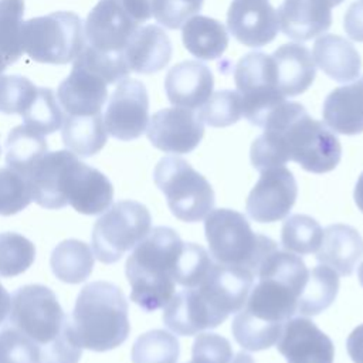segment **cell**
Listing matches in <instances>:
<instances>
[{
    "instance_id": "obj_1",
    "label": "cell",
    "mask_w": 363,
    "mask_h": 363,
    "mask_svg": "<svg viewBox=\"0 0 363 363\" xmlns=\"http://www.w3.org/2000/svg\"><path fill=\"white\" fill-rule=\"evenodd\" d=\"M308 268L296 254L274 251L258 269V282L237 312L231 330L240 346L258 352L274 346L284 325L298 311Z\"/></svg>"
},
{
    "instance_id": "obj_2",
    "label": "cell",
    "mask_w": 363,
    "mask_h": 363,
    "mask_svg": "<svg viewBox=\"0 0 363 363\" xmlns=\"http://www.w3.org/2000/svg\"><path fill=\"white\" fill-rule=\"evenodd\" d=\"M264 133L251 145V163L262 172L296 162L312 173L333 170L342 146L332 129L313 118L298 102H282L267 119Z\"/></svg>"
},
{
    "instance_id": "obj_3",
    "label": "cell",
    "mask_w": 363,
    "mask_h": 363,
    "mask_svg": "<svg viewBox=\"0 0 363 363\" xmlns=\"http://www.w3.org/2000/svg\"><path fill=\"white\" fill-rule=\"evenodd\" d=\"M183 247L179 234L169 227L150 228L126 259L130 299L150 312L163 308L174 295V272Z\"/></svg>"
},
{
    "instance_id": "obj_4",
    "label": "cell",
    "mask_w": 363,
    "mask_h": 363,
    "mask_svg": "<svg viewBox=\"0 0 363 363\" xmlns=\"http://www.w3.org/2000/svg\"><path fill=\"white\" fill-rule=\"evenodd\" d=\"M69 322L72 335L82 349H115L128 339L130 329L126 298L111 282H91L78 294Z\"/></svg>"
},
{
    "instance_id": "obj_5",
    "label": "cell",
    "mask_w": 363,
    "mask_h": 363,
    "mask_svg": "<svg viewBox=\"0 0 363 363\" xmlns=\"http://www.w3.org/2000/svg\"><path fill=\"white\" fill-rule=\"evenodd\" d=\"M204 220L210 255L218 264L241 267L257 277L267 257L278 250L275 241L254 233L247 218L235 210H211Z\"/></svg>"
},
{
    "instance_id": "obj_6",
    "label": "cell",
    "mask_w": 363,
    "mask_h": 363,
    "mask_svg": "<svg viewBox=\"0 0 363 363\" xmlns=\"http://www.w3.org/2000/svg\"><path fill=\"white\" fill-rule=\"evenodd\" d=\"M21 43L24 52L37 62L67 64L85 44L82 21L71 11L30 18L23 21Z\"/></svg>"
},
{
    "instance_id": "obj_7",
    "label": "cell",
    "mask_w": 363,
    "mask_h": 363,
    "mask_svg": "<svg viewBox=\"0 0 363 363\" xmlns=\"http://www.w3.org/2000/svg\"><path fill=\"white\" fill-rule=\"evenodd\" d=\"M153 179L166 196L170 211L182 221H200L214 207L211 184L182 157L166 156L160 159L155 167Z\"/></svg>"
},
{
    "instance_id": "obj_8",
    "label": "cell",
    "mask_w": 363,
    "mask_h": 363,
    "mask_svg": "<svg viewBox=\"0 0 363 363\" xmlns=\"http://www.w3.org/2000/svg\"><path fill=\"white\" fill-rule=\"evenodd\" d=\"M9 322L35 343L38 353L71 328L69 316L62 311L54 292L38 284L21 286L11 295Z\"/></svg>"
},
{
    "instance_id": "obj_9",
    "label": "cell",
    "mask_w": 363,
    "mask_h": 363,
    "mask_svg": "<svg viewBox=\"0 0 363 363\" xmlns=\"http://www.w3.org/2000/svg\"><path fill=\"white\" fill-rule=\"evenodd\" d=\"M150 227V213L142 203L122 200L109 206L92 228L95 258L104 264L119 261L147 235Z\"/></svg>"
},
{
    "instance_id": "obj_10",
    "label": "cell",
    "mask_w": 363,
    "mask_h": 363,
    "mask_svg": "<svg viewBox=\"0 0 363 363\" xmlns=\"http://www.w3.org/2000/svg\"><path fill=\"white\" fill-rule=\"evenodd\" d=\"M234 79L241 98V115L245 119L264 128L268 116L285 102L275 82V72L271 55L250 52L235 65Z\"/></svg>"
},
{
    "instance_id": "obj_11",
    "label": "cell",
    "mask_w": 363,
    "mask_h": 363,
    "mask_svg": "<svg viewBox=\"0 0 363 363\" xmlns=\"http://www.w3.org/2000/svg\"><path fill=\"white\" fill-rule=\"evenodd\" d=\"M254 278L250 271L241 267L213 264L206 278L193 288L204 305L213 328H217L245 305L254 286Z\"/></svg>"
},
{
    "instance_id": "obj_12",
    "label": "cell",
    "mask_w": 363,
    "mask_h": 363,
    "mask_svg": "<svg viewBox=\"0 0 363 363\" xmlns=\"http://www.w3.org/2000/svg\"><path fill=\"white\" fill-rule=\"evenodd\" d=\"M65 166L60 190L67 204L86 216L104 213L113 199V187L108 177L98 169L81 162L75 153L69 156Z\"/></svg>"
},
{
    "instance_id": "obj_13",
    "label": "cell",
    "mask_w": 363,
    "mask_h": 363,
    "mask_svg": "<svg viewBox=\"0 0 363 363\" xmlns=\"http://www.w3.org/2000/svg\"><path fill=\"white\" fill-rule=\"evenodd\" d=\"M149 123V98L146 86L138 81L122 79L104 113L106 132L119 140L139 138Z\"/></svg>"
},
{
    "instance_id": "obj_14",
    "label": "cell",
    "mask_w": 363,
    "mask_h": 363,
    "mask_svg": "<svg viewBox=\"0 0 363 363\" xmlns=\"http://www.w3.org/2000/svg\"><path fill=\"white\" fill-rule=\"evenodd\" d=\"M296 196V182L285 166L265 169L248 194L247 213L258 223L279 221L289 214Z\"/></svg>"
},
{
    "instance_id": "obj_15",
    "label": "cell",
    "mask_w": 363,
    "mask_h": 363,
    "mask_svg": "<svg viewBox=\"0 0 363 363\" xmlns=\"http://www.w3.org/2000/svg\"><path fill=\"white\" fill-rule=\"evenodd\" d=\"M138 28L139 23L128 13L122 0H99L84 26L85 44L104 52H123Z\"/></svg>"
},
{
    "instance_id": "obj_16",
    "label": "cell",
    "mask_w": 363,
    "mask_h": 363,
    "mask_svg": "<svg viewBox=\"0 0 363 363\" xmlns=\"http://www.w3.org/2000/svg\"><path fill=\"white\" fill-rule=\"evenodd\" d=\"M150 143L167 153H189L200 143L204 125L193 109L164 108L156 112L146 128Z\"/></svg>"
},
{
    "instance_id": "obj_17",
    "label": "cell",
    "mask_w": 363,
    "mask_h": 363,
    "mask_svg": "<svg viewBox=\"0 0 363 363\" xmlns=\"http://www.w3.org/2000/svg\"><path fill=\"white\" fill-rule=\"evenodd\" d=\"M233 37L247 47H264L278 34L277 10L268 0H233L227 13Z\"/></svg>"
},
{
    "instance_id": "obj_18",
    "label": "cell",
    "mask_w": 363,
    "mask_h": 363,
    "mask_svg": "<svg viewBox=\"0 0 363 363\" xmlns=\"http://www.w3.org/2000/svg\"><path fill=\"white\" fill-rule=\"evenodd\" d=\"M278 352L286 363H333L332 340L312 320L291 318L277 342Z\"/></svg>"
},
{
    "instance_id": "obj_19",
    "label": "cell",
    "mask_w": 363,
    "mask_h": 363,
    "mask_svg": "<svg viewBox=\"0 0 363 363\" xmlns=\"http://www.w3.org/2000/svg\"><path fill=\"white\" fill-rule=\"evenodd\" d=\"M343 0H284L278 9L279 27L298 41L325 33L332 24V9Z\"/></svg>"
},
{
    "instance_id": "obj_20",
    "label": "cell",
    "mask_w": 363,
    "mask_h": 363,
    "mask_svg": "<svg viewBox=\"0 0 363 363\" xmlns=\"http://www.w3.org/2000/svg\"><path fill=\"white\" fill-rule=\"evenodd\" d=\"M214 78L207 65L189 60L172 67L164 79L167 99L180 108H200L213 94Z\"/></svg>"
},
{
    "instance_id": "obj_21",
    "label": "cell",
    "mask_w": 363,
    "mask_h": 363,
    "mask_svg": "<svg viewBox=\"0 0 363 363\" xmlns=\"http://www.w3.org/2000/svg\"><path fill=\"white\" fill-rule=\"evenodd\" d=\"M106 86L99 75L74 62L71 74L57 89V99L67 115L101 113L108 98Z\"/></svg>"
},
{
    "instance_id": "obj_22",
    "label": "cell",
    "mask_w": 363,
    "mask_h": 363,
    "mask_svg": "<svg viewBox=\"0 0 363 363\" xmlns=\"http://www.w3.org/2000/svg\"><path fill=\"white\" fill-rule=\"evenodd\" d=\"M275 82L284 96H296L313 82L316 67L311 51L298 43H288L271 55Z\"/></svg>"
},
{
    "instance_id": "obj_23",
    "label": "cell",
    "mask_w": 363,
    "mask_h": 363,
    "mask_svg": "<svg viewBox=\"0 0 363 363\" xmlns=\"http://www.w3.org/2000/svg\"><path fill=\"white\" fill-rule=\"evenodd\" d=\"M123 55L130 71L153 74L172 58V43L163 28L155 24L139 27L129 38Z\"/></svg>"
},
{
    "instance_id": "obj_24",
    "label": "cell",
    "mask_w": 363,
    "mask_h": 363,
    "mask_svg": "<svg viewBox=\"0 0 363 363\" xmlns=\"http://www.w3.org/2000/svg\"><path fill=\"white\" fill-rule=\"evenodd\" d=\"M325 123L342 135L363 132V77L354 82L335 88L322 106Z\"/></svg>"
},
{
    "instance_id": "obj_25",
    "label": "cell",
    "mask_w": 363,
    "mask_h": 363,
    "mask_svg": "<svg viewBox=\"0 0 363 363\" xmlns=\"http://www.w3.org/2000/svg\"><path fill=\"white\" fill-rule=\"evenodd\" d=\"M363 257V238L350 225L333 224L323 230L316 259L337 275H350Z\"/></svg>"
},
{
    "instance_id": "obj_26",
    "label": "cell",
    "mask_w": 363,
    "mask_h": 363,
    "mask_svg": "<svg viewBox=\"0 0 363 363\" xmlns=\"http://www.w3.org/2000/svg\"><path fill=\"white\" fill-rule=\"evenodd\" d=\"M313 61L337 82L356 79L362 69V58L354 45L336 34H325L315 41Z\"/></svg>"
},
{
    "instance_id": "obj_27",
    "label": "cell",
    "mask_w": 363,
    "mask_h": 363,
    "mask_svg": "<svg viewBox=\"0 0 363 363\" xmlns=\"http://www.w3.org/2000/svg\"><path fill=\"white\" fill-rule=\"evenodd\" d=\"M163 308V322L176 335L191 336L213 329L211 320L193 288H184L174 294Z\"/></svg>"
},
{
    "instance_id": "obj_28",
    "label": "cell",
    "mask_w": 363,
    "mask_h": 363,
    "mask_svg": "<svg viewBox=\"0 0 363 363\" xmlns=\"http://www.w3.org/2000/svg\"><path fill=\"white\" fill-rule=\"evenodd\" d=\"M186 50L199 60H216L228 45V33L216 18L207 16L190 17L182 30Z\"/></svg>"
},
{
    "instance_id": "obj_29",
    "label": "cell",
    "mask_w": 363,
    "mask_h": 363,
    "mask_svg": "<svg viewBox=\"0 0 363 363\" xmlns=\"http://www.w3.org/2000/svg\"><path fill=\"white\" fill-rule=\"evenodd\" d=\"M61 129L65 147L82 157L98 153L105 146L108 138L102 113L67 115Z\"/></svg>"
},
{
    "instance_id": "obj_30",
    "label": "cell",
    "mask_w": 363,
    "mask_h": 363,
    "mask_svg": "<svg viewBox=\"0 0 363 363\" xmlns=\"http://www.w3.org/2000/svg\"><path fill=\"white\" fill-rule=\"evenodd\" d=\"M94 251L84 241L69 238L61 241L52 251L50 265L54 275L67 284L84 282L94 268Z\"/></svg>"
},
{
    "instance_id": "obj_31",
    "label": "cell",
    "mask_w": 363,
    "mask_h": 363,
    "mask_svg": "<svg viewBox=\"0 0 363 363\" xmlns=\"http://www.w3.org/2000/svg\"><path fill=\"white\" fill-rule=\"evenodd\" d=\"M48 152L44 135L20 125L16 126L6 142V163L10 169L27 179L33 166Z\"/></svg>"
},
{
    "instance_id": "obj_32",
    "label": "cell",
    "mask_w": 363,
    "mask_h": 363,
    "mask_svg": "<svg viewBox=\"0 0 363 363\" xmlns=\"http://www.w3.org/2000/svg\"><path fill=\"white\" fill-rule=\"evenodd\" d=\"M339 289V275L326 265H318L308 272L306 282L298 296V313L315 316L335 301Z\"/></svg>"
},
{
    "instance_id": "obj_33",
    "label": "cell",
    "mask_w": 363,
    "mask_h": 363,
    "mask_svg": "<svg viewBox=\"0 0 363 363\" xmlns=\"http://www.w3.org/2000/svg\"><path fill=\"white\" fill-rule=\"evenodd\" d=\"M24 0H0V75L21 54Z\"/></svg>"
},
{
    "instance_id": "obj_34",
    "label": "cell",
    "mask_w": 363,
    "mask_h": 363,
    "mask_svg": "<svg viewBox=\"0 0 363 363\" xmlns=\"http://www.w3.org/2000/svg\"><path fill=\"white\" fill-rule=\"evenodd\" d=\"M323 230L319 223L305 214H295L284 221L281 242L292 254L305 255L315 252L322 241Z\"/></svg>"
},
{
    "instance_id": "obj_35",
    "label": "cell",
    "mask_w": 363,
    "mask_h": 363,
    "mask_svg": "<svg viewBox=\"0 0 363 363\" xmlns=\"http://www.w3.org/2000/svg\"><path fill=\"white\" fill-rule=\"evenodd\" d=\"M179 342L170 332L155 329L140 335L132 347V363H176Z\"/></svg>"
},
{
    "instance_id": "obj_36",
    "label": "cell",
    "mask_w": 363,
    "mask_h": 363,
    "mask_svg": "<svg viewBox=\"0 0 363 363\" xmlns=\"http://www.w3.org/2000/svg\"><path fill=\"white\" fill-rule=\"evenodd\" d=\"M21 116L26 126L41 135L58 130L64 122L61 105L50 88H37L34 99Z\"/></svg>"
},
{
    "instance_id": "obj_37",
    "label": "cell",
    "mask_w": 363,
    "mask_h": 363,
    "mask_svg": "<svg viewBox=\"0 0 363 363\" xmlns=\"http://www.w3.org/2000/svg\"><path fill=\"white\" fill-rule=\"evenodd\" d=\"M35 258L34 244L17 234H0V277L10 278L27 271Z\"/></svg>"
},
{
    "instance_id": "obj_38",
    "label": "cell",
    "mask_w": 363,
    "mask_h": 363,
    "mask_svg": "<svg viewBox=\"0 0 363 363\" xmlns=\"http://www.w3.org/2000/svg\"><path fill=\"white\" fill-rule=\"evenodd\" d=\"M74 62L99 75L108 85L128 78L130 72L123 52H104L88 44H84Z\"/></svg>"
},
{
    "instance_id": "obj_39",
    "label": "cell",
    "mask_w": 363,
    "mask_h": 363,
    "mask_svg": "<svg viewBox=\"0 0 363 363\" xmlns=\"http://www.w3.org/2000/svg\"><path fill=\"white\" fill-rule=\"evenodd\" d=\"M201 122L213 128H224L235 123L241 118L240 94L230 89L217 91L197 111Z\"/></svg>"
},
{
    "instance_id": "obj_40",
    "label": "cell",
    "mask_w": 363,
    "mask_h": 363,
    "mask_svg": "<svg viewBox=\"0 0 363 363\" xmlns=\"http://www.w3.org/2000/svg\"><path fill=\"white\" fill-rule=\"evenodd\" d=\"M213 264L210 254L201 245L183 242L176 265L174 281L183 288H194L206 278Z\"/></svg>"
},
{
    "instance_id": "obj_41",
    "label": "cell",
    "mask_w": 363,
    "mask_h": 363,
    "mask_svg": "<svg viewBox=\"0 0 363 363\" xmlns=\"http://www.w3.org/2000/svg\"><path fill=\"white\" fill-rule=\"evenodd\" d=\"M33 201L26 177L10 167H0V214L13 216Z\"/></svg>"
},
{
    "instance_id": "obj_42",
    "label": "cell",
    "mask_w": 363,
    "mask_h": 363,
    "mask_svg": "<svg viewBox=\"0 0 363 363\" xmlns=\"http://www.w3.org/2000/svg\"><path fill=\"white\" fill-rule=\"evenodd\" d=\"M37 94V86L20 75H0V112L21 115Z\"/></svg>"
},
{
    "instance_id": "obj_43",
    "label": "cell",
    "mask_w": 363,
    "mask_h": 363,
    "mask_svg": "<svg viewBox=\"0 0 363 363\" xmlns=\"http://www.w3.org/2000/svg\"><path fill=\"white\" fill-rule=\"evenodd\" d=\"M0 363H38L35 343L9 320L0 326Z\"/></svg>"
},
{
    "instance_id": "obj_44",
    "label": "cell",
    "mask_w": 363,
    "mask_h": 363,
    "mask_svg": "<svg viewBox=\"0 0 363 363\" xmlns=\"http://www.w3.org/2000/svg\"><path fill=\"white\" fill-rule=\"evenodd\" d=\"M204 0H155L152 16L162 26L176 30L196 13L200 11Z\"/></svg>"
},
{
    "instance_id": "obj_45",
    "label": "cell",
    "mask_w": 363,
    "mask_h": 363,
    "mask_svg": "<svg viewBox=\"0 0 363 363\" xmlns=\"http://www.w3.org/2000/svg\"><path fill=\"white\" fill-rule=\"evenodd\" d=\"M233 357L230 342L217 333H200L191 350V363H228Z\"/></svg>"
},
{
    "instance_id": "obj_46",
    "label": "cell",
    "mask_w": 363,
    "mask_h": 363,
    "mask_svg": "<svg viewBox=\"0 0 363 363\" xmlns=\"http://www.w3.org/2000/svg\"><path fill=\"white\" fill-rule=\"evenodd\" d=\"M343 28L354 41L363 43V0L353 1L343 17Z\"/></svg>"
},
{
    "instance_id": "obj_47",
    "label": "cell",
    "mask_w": 363,
    "mask_h": 363,
    "mask_svg": "<svg viewBox=\"0 0 363 363\" xmlns=\"http://www.w3.org/2000/svg\"><path fill=\"white\" fill-rule=\"evenodd\" d=\"M128 13L140 24L152 17L155 0H122Z\"/></svg>"
},
{
    "instance_id": "obj_48",
    "label": "cell",
    "mask_w": 363,
    "mask_h": 363,
    "mask_svg": "<svg viewBox=\"0 0 363 363\" xmlns=\"http://www.w3.org/2000/svg\"><path fill=\"white\" fill-rule=\"evenodd\" d=\"M346 349L353 363H363V325L353 329L349 335Z\"/></svg>"
},
{
    "instance_id": "obj_49",
    "label": "cell",
    "mask_w": 363,
    "mask_h": 363,
    "mask_svg": "<svg viewBox=\"0 0 363 363\" xmlns=\"http://www.w3.org/2000/svg\"><path fill=\"white\" fill-rule=\"evenodd\" d=\"M11 309V296L0 284V326L9 320Z\"/></svg>"
},
{
    "instance_id": "obj_50",
    "label": "cell",
    "mask_w": 363,
    "mask_h": 363,
    "mask_svg": "<svg viewBox=\"0 0 363 363\" xmlns=\"http://www.w3.org/2000/svg\"><path fill=\"white\" fill-rule=\"evenodd\" d=\"M354 201L360 211L363 213V173L359 176L357 183L354 186Z\"/></svg>"
},
{
    "instance_id": "obj_51",
    "label": "cell",
    "mask_w": 363,
    "mask_h": 363,
    "mask_svg": "<svg viewBox=\"0 0 363 363\" xmlns=\"http://www.w3.org/2000/svg\"><path fill=\"white\" fill-rule=\"evenodd\" d=\"M228 363H254V360L248 353L240 352L234 357H231V360Z\"/></svg>"
},
{
    "instance_id": "obj_52",
    "label": "cell",
    "mask_w": 363,
    "mask_h": 363,
    "mask_svg": "<svg viewBox=\"0 0 363 363\" xmlns=\"http://www.w3.org/2000/svg\"><path fill=\"white\" fill-rule=\"evenodd\" d=\"M357 278H359L360 285L363 286V262L360 264V267H359V269H357Z\"/></svg>"
}]
</instances>
